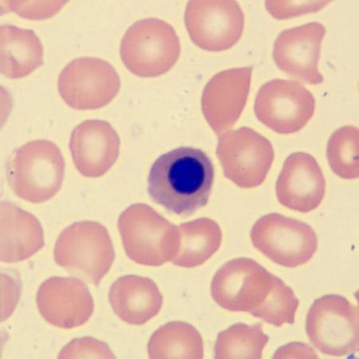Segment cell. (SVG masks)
I'll list each match as a JSON object with an SVG mask.
<instances>
[{"label": "cell", "instance_id": "cell-1", "mask_svg": "<svg viewBox=\"0 0 359 359\" xmlns=\"http://www.w3.org/2000/svg\"><path fill=\"white\" fill-rule=\"evenodd\" d=\"M214 175L212 162L204 151L177 148L154 162L148 179L149 194L168 211L190 216L207 205Z\"/></svg>", "mask_w": 359, "mask_h": 359}, {"label": "cell", "instance_id": "cell-2", "mask_svg": "<svg viewBox=\"0 0 359 359\" xmlns=\"http://www.w3.org/2000/svg\"><path fill=\"white\" fill-rule=\"evenodd\" d=\"M65 176V161L53 142L39 139L15 150L8 165V182L17 196L39 204L59 193Z\"/></svg>", "mask_w": 359, "mask_h": 359}, {"label": "cell", "instance_id": "cell-3", "mask_svg": "<svg viewBox=\"0 0 359 359\" xmlns=\"http://www.w3.org/2000/svg\"><path fill=\"white\" fill-rule=\"evenodd\" d=\"M118 226L125 252L133 262L157 267L176 257L179 229L151 207L132 205L121 213Z\"/></svg>", "mask_w": 359, "mask_h": 359}, {"label": "cell", "instance_id": "cell-4", "mask_svg": "<svg viewBox=\"0 0 359 359\" xmlns=\"http://www.w3.org/2000/svg\"><path fill=\"white\" fill-rule=\"evenodd\" d=\"M121 60L139 77L154 78L169 72L181 55L179 37L169 23L158 19L139 20L121 40Z\"/></svg>", "mask_w": 359, "mask_h": 359}, {"label": "cell", "instance_id": "cell-5", "mask_svg": "<svg viewBox=\"0 0 359 359\" xmlns=\"http://www.w3.org/2000/svg\"><path fill=\"white\" fill-rule=\"evenodd\" d=\"M54 257L60 267L97 286L111 269L115 253L107 229L100 223L86 221L62 231Z\"/></svg>", "mask_w": 359, "mask_h": 359}, {"label": "cell", "instance_id": "cell-6", "mask_svg": "<svg viewBox=\"0 0 359 359\" xmlns=\"http://www.w3.org/2000/svg\"><path fill=\"white\" fill-rule=\"evenodd\" d=\"M358 306L341 295L327 294L312 304L306 320V332L318 351L341 357L359 347Z\"/></svg>", "mask_w": 359, "mask_h": 359}, {"label": "cell", "instance_id": "cell-7", "mask_svg": "<svg viewBox=\"0 0 359 359\" xmlns=\"http://www.w3.org/2000/svg\"><path fill=\"white\" fill-rule=\"evenodd\" d=\"M255 248L274 263L297 268L310 262L318 248V237L310 225L279 213H270L253 225Z\"/></svg>", "mask_w": 359, "mask_h": 359}, {"label": "cell", "instance_id": "cell-8", "mask_svg": "<svg viewBox=\"0 0 359 359\" xmlns=\"http://www.w3.org/2000/svg\"><path fill=\"white\" fill-rule=\"evenodd\" d=\"M217 155L224 176L243 189L259 187L267 177L275 158L268 139L248 127L222 135Z\"/></svg>", "mask_w": 359, "mask_h": 359}, {"label": "cell", "instance_id": "cell-9", "mask_svg": "<svg viewBox=\"0 0 359 359\" xmlns=\"http://www.w3.org/2000/svg\"><path fill=\"white\" fill-rule=\"evenodd\" d=\"M276 276L255 260H231L218 270L211 285L214 301L230 311L253 316L268 299Z\"/></svg>", "mask_w": 359, "mask_h": 359}, {"label": "cell", "instance_id": "cell-10", "mask_svg": "<svg viewBox=\"0 0 359 359\" xmlns=\"http://www.w3.org/2000/svg\"><path fill=\"white\" fill-rule=\"evenodd\" d=\"M121 81L116 69L96 57H79L63 68L57 82L60 95L79 111L100 109L114 100Z\"/></svg>", "mask_w": 359, "mask_h": 359}, {"label": "cell", "instance_id": "cell-11", "mask_svg": "<svg viewBox=\"0 0 359 359\" xmlns=\"http://www.w3.org/2000/svg\"><path fill=\"white\" fill-rule=\"evenodd\" d=\"M315 109V97L304 86L282 79L263 85L254 107L260 123L280 135L302 130L313 117Z\"/></svg>", "mask_w": 359, "mask_h": 359}, {"label": "cell", "instance_id": "cell-12", "mask_svg": "<svg viewBox=\"0 0 359 359\" xmlns=\"http://www.w3.org/2000/svg\"><path fill=\"white\" fill-rule=\"evenodd\" d=\"M184 22L192 41L210 51L228 50L239 41L244 13L235 1H190Z\"/></svg>", "mask_w": 359, "mask_h": 359}, {"label": "cell", "instance_id": "cell-13", "mask_svg": "<svg viewBox=\"0 0 359 359\" xmlns=\"http://www.w3.org/2000/svg\"><path fill=\"white\" fill-rule=\"evenodd\" d=\"M253 67L227 69L218 73L203 91L201 107L215 134L221 136L233 128L245 107Z\"/></svg>", "mask_w": 359, "mask_h": 359}, {"label": "cell", "instance_id": "cell-14", "mask_svg": "<svg viewBox=\"0 0 359 359\" xmlns=\"http://www.w3.org/2000/svg\"><path fill=\"white\" fill-rule=\"evenodd\" d=\"M40 315L57 327L83 325L95 309L88 286L72 277H51L40 286L36 297Z\"/></svg>", "mask_w": 359, "mask_h": 359}, {"label": "cell", "instance_id": "cell-15", "mask_svg": "<svg viewBox=\"0 0 359 359\" xmlns=\"http://www.w3.org/2000/svg\"><path fill=\"white\" fill-rule=\"evenodd\" d=\"M326 28L320 22L287 29L277 37L273 59L278 67L291 77L311 85L323 82L318 66Z\"/></svg>", "mask_w": 359, "mask_h": 359}, {"label": "cell", "instance_id": "cell-16", "mask_svg": "<svg viewBox=\"0 0 359 359\" xmlns=\"http://www.w3.org/2000/svg\"><path fill=\"white\" fill-rule=\"evenodd\" d=\"M276 191L282 205L306 213L320 205L325 196L326 180L314 157L306 153H294L285 161Z\"/></svg>", "mask_w": 359, "mask_h": 359}, {"label": "cell", "instance_id": "cell-17", "mask_svg": "<svg viewBox=\"0 0 359 359\" xmlns=\"http://www.w3.org/2000/svg\"><path fill=\"white\" fill-rule=\"evenodd\" d=\"M120 144L118 133L107 121L88 120L75 127L69 149L81 175L100 177L106 175L118 160Z\"/></svg>", "mask_w": 359, "mask_h": 359}, {"label": "cell", "instance_id": "cell-18", "mask_svg": "<svg viewBox=\"0 0 359 359\" xmlns=\"http://www.w3.org/2000/svg\"><path fill=\"white\" fill-rule=\"evenodd\" d=\"M109 300L114 313L131 325L141 326L159 313L163 297L147 277L126 276L113 283Z\"/></svg>", "mask_w": 359, "mask_h": 359}, {"label": "cell", "instance_id": "cell-19", "mask_svg": "<svg viewBox=\"0 0 359 359\" xmlns=\"http://www.w3.org/2000/svg\"><path fill=\"white\" fill-rule=\"evenodd\" d=\"M44 246L41 224L19 207L1 203V262L18 263Z\"/></svg>", "mask_w": 359, "mask_h": 359}, {"label": "cell", "instance_id": "cell-20", "mask_svg": "<svg viewBox=\"0 0 359 359\" xmlns=\"http://www.w3.org/2000/svg\"><path fill=\"white\" fill-rule=\"evenodd\" d=\"M1 73L8 79H21L43 65V48L32 30L13 25L0 28Z\"/></svg>", "mask_w": 359, "mask_h": 359}, {"label": "cell", "instance_id": "cell-21", "mask_svg": "<svg viewBox=\"0 0 359 359\" xmlns=\"http://www.w3.org/2000/svg\"><path fill=\"white\" fill-rule=\"evenodd\" d=\"M179 229L180 244L172 264L196 268L215 254L222 242V231L213 219L200 218L184 223Z\"/></svg>", "mask_w": 359, "mask_h": 359}, {"label": "cell", "instance_id": "cell-22", "mask_svg": "<svg viewBox=\"0 0 359 359\" xmlns=\"http://www.w3.org/2000/svg\"><path fill=\"white\" fill-rule=\"evenodd\" d=\"M150 358H203L204 344L194 327L170 322L160 327L148 344Z\"/></svg>", "mask_w": 359, "mask_h": 359}, {"label": "cell", "instance_id": "cell-23", "mask_svg": "<svg viewBox=\"0 0 359 359\" xmlns=\"http://www.w3.org/2000/svg\"><path fill=\"white\" fill-rule=\"evenodd\" d=\"M269 337L262 323H237L219 334L215 345L216 358H262Z\"/></svg>", "mask_w": 359, "mask_h": 359}, {"label": "cell", "instance_id": "cell-24", "mask_svg": "<svg viewBox=\"0 0 359 359\" xmlns=\"http://www.w3.org/2000/svg\"><path fill=\"white\" fill-rule=\"evenodd\" d=\"M358 135L357 127L346 126L335 131L329 139L327 149L329 165L341 178L358 177Z\"/></svg>", "mask_w": 359, "mask_h": 359}, {"label": "cell", "instance_id": "cell-25", "mask_svg": "<svg viewBox=\"0 0 359 359\" xmlns=\"http://www.w3.org/2000/svg\"><path fill=\"white\" fill-rule=\"evenodd\" d=\"M299 299L291 287L276 277L273 288L264 304L255 312L253 316L276 327L283 324H293L299 308Z\"/></svg>", "mask_w": 359, "mask_h": 359}, {"label": "cell", "instance_id": "cell-26", "mask_svg": "<svg viewBox=\"0 0 359 359\" xmlns=\"http://www.w3.org/2000/svg\"><path fill=\"white\" fill-rule=\"evenodd\" d=\"M60 358H115L106 344L93 338L74 340L63 349Z\"/></svg>", "mask_w": 359, "mask_h": 359}, {"label": "cell", "instance_id": "cell-27", "mask_svg": "<svg viewBox=\"0 0 359 359\" xmlns=\"http://www.w3.org/2000/svg\"><path fill=\"white\" fill-rule=\"evenodd\" d=\"M330 2H266V7L272 16L278 20H285L294 16L315 13L323 9Z\"/></svg>", "mask_w": 359, "mask_h": 359}]
</instances>
